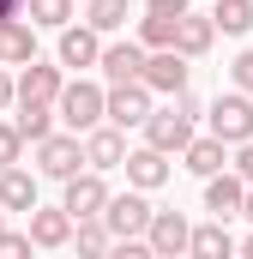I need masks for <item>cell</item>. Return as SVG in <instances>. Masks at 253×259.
Listing matches in <instances>:
<instances>
[{
    "label": "cell",
    "instance_id": "obj_6",
    "mask_svg": "<svg viewBox=\"0 0 253 259\" xmlns=\"http://www.w3.org/2000/svg\"><path fill=\"white\" fill-rule=\"evenodd\" d=\"M151 97H157V91H151L145 78L109 84V121H115V127H145V121H151V109H157Z\"/></svg>",
    "mask_w": 253,
    "mask_h": 259
},
{
    "label": "cell",
    "instance_id": "obj_4",
    "mask_svg": "<svg viewBox=\"0 0 253 259\" xmlns=\"http://www.w3.org/2000/svg\"><path fill=\"white\" fill-rule=\"evenodd\" d=\"M193 139V115L181 103H169V109H151V121H145V145H157V151H169V157H181Z\"/></svg>",
    "mask_w": 253,
    "mask_h": 259
},
{
    "label": "cell",
    "instance_id": "obj_3",
    "mask_svg": "<svg viewBox=\"0 0 253 259\" xmlns=\"http://www.w3.org/2000/svg\"><path fill=\"white\" fill-rule=\"evenodd\" d=\"M205 121H211V133H217L223 145H247V139H253V97L235 84L229 97H217V103H211V115H205Z\"/></svg>",
    "mask_w": 253,
    "mask_h": 259
},
{
    "label": "cell",
    "instance_id": "obj_14",
    "mask_svg": "<svg viewBox=\"0 0 253 259\" xmlns=\"http://www.w3.org/2000/svg\"><path fill=\"white\" fill-rule=\"evenodd\" d=\"M85 163L91 169H121L126 163V127H115V121H103V127H91L85 133Z\"/></svg>",
    "mask_w": 253,
    "mask_h": 259
},
{
    "label": "cell",
    "instance_id": "obj_29",
    "mask_svg": "<svg viewBox=\"0 0 253 259\" xmlns=\"http://www.w3.org/2000/svg\"><path fill=\"white\" fill-rule=\"evenodd\" d=\"M36 241H30V229H0V259H12V253H30Z\"/></svg>",
    "mask_w": 253,
    "mask_h": 259
},
{
    "label": "cell",
    "instance_id": "obj_28",
    "mask_svg": "<svg viewBox=\"0 0 253 259\" xmlns=\"http://www.w3.org/2000/svg\"><path fill=\"white\" fill-rule=\"evenodd\" d=\"M24 145H30V139L18 133V121H0V169H12V163L24 157Z\"/></svg>",
    "mask_w": 253,
    "mask_h": 259
},
{
    "label": "cell",
    "instance_id": "obj_33",
    "mask_svg": "<svg viewBox=\"0 0 253 259\" xmlns=\"http://www.w3.org/2000/svg\"><path fill=\"white\" fill-rule=\"evenodd\" d=\"M151 12H169V18H181V12H193V0H145Z\"/></svg>",
    "mask_w": 253,
    "mask_h": 259
},
{
    "label": "cell",
    "instance_id": "obj_21",
    "mask_svg": "<svg viewBox=\"0 0 253 259\" xmlns=\"http://www.w3.org/2000/svg\"><path fill=\"white\" fill-rule=\"evenodd\" d=\"M55 121H61L55 103H30V97H18V133H24L30 145H43V139L55 133Z\"/></svg>",
    "mask_w": 253,
    "mask_h": 259
},
{
    "label": "cell",
    "instance_id": "obj_10",
    "mask_svg": "<svg viewBox=\"0 0 253 259\" xmlns=\"http://www.w3.org/2000/svg\"><path fill=\"white\" fill-rule=\"evenodd\" d=\"M66 187V211H72V217H103V205H109V181H103V169H78V175H72V181H61Z\"/></svg>",
    "mask_w": 253,
    "mask_h": 259
},
{
    "label": "cell",
    "instance_id": "obj_1",
    "mask_svg": "<svg viewBox=\"0 0 253 259\" xmlns=\"http://www.w3.org/2000/svg\"><path fill=\"white\" fill-rule=\"evenodd\" d=\"M55 109H61V127L72 133H91L109 121V91L103 84H91V78H66V91L55 97Z\"/></svg>",
    "mask_w": 253,
    "mask_h": 259
},
{
    "label": "cell",
    "instance_id": "obj_23",
    "mask_svg": "<svg viewBox=\"0 0 253 259\" xmlns=\"http://www.w3.org/2000/svg\"><path fill=\"white\" fill-rule=\"evenodd\" d=\"M72 247H78V253H109V247H115V229H109V217H78V229H72Z\"/></svg>",
    "mask_w": 253,
    "mask_h": 259
},
{
    "label": "cell",
    "instance_id": "obj_17",
    "mask_svg": "<svg viewBox=\"0 0 253 259\" xmlns=\"http://www.w3.org/2000/svg\"><path fill=\"white\" fill-rule=\"evenodd\" d=\"M229 151H235V145H223L217 133H199V139H193L187 151H181V163H187L193 175L205 181V175H217V169H229Z\"/></svg>",
    "mask_w": 253,
    "mask_h": 259
},
{
    "label": "cell",
    "instance_id": "obj_16",
    "mask_svg": "<svg viewBox=\"0 0 253 259\" xmlns=\"http://www.w3.org/2000/svg\"><path fill=\"white\" fill-rule=\"evenodd\" d=\"M66 91V72L61 61L49 66V61H24V72H18V97H30V103H55Z\"/></svg>",
    "mask_w": 253,
    "mask_h": 259
},
{
    "label": "cell",
    "instance_id": "obj_26",
    "mask_svg": "<svg viewBox=\"0 0 253 259\" xmlns=\"http://www.w3.org/2000/svg\"><path fill=\"white\" fill-rule=\"evenodd\" d=\"M126 6L133 0H91L85 6V24H97L103 36H115V30H126Z\"/></svg>",
    "mask_w": 253,
    "mask_h": 259
},
{
    "label": "cell",
    "instance_id": "obj_7",
    "mask_svg": "<svg viewBox=\"0 0 253 259\" xmlns=\"http://www.w3.org/2000/svg\"><path fill=\"white\" fill-rule=\"evenodd\" d=\"M187 78H193V66H187L181 49H151V55H145V84H151L157 97H181Z\"/></svg>",
    "mask_w": 253,
    "mask_h": 259
},
{
    "label": "cell",
    "instance_id": "obj_34",
    "mask_svg": "<svg viewBox=\"0 0 253 259\" xmlns=\"http://www.w3.org/2000/svg\"><path fill=\"white\" fill-rule=\"evenodd\" d=\"M24 6H30V0H0V24H6V18H18Z\"/></svg>",
    "mask_w": 253,
    "mask_h": 259
},
{
    "label": "cell",
    "instance_id": "obj_27",
    "mask_svg": "<svg viewBox=\"0 0 253 259\" xmlns=\"http://www.w3.org/2000/svg\"><path fill=\"white\" fill-rule=\"evenodd\" d=\"M24 12H30L36 30H66V24H72V0H30Z\"/></svg>",
    "mask_w": 253,
    "mask_h": 259
},
{
    "label": "cell",
    "instance_id": "obj_12",
    "mask_svg": "<svg viewBox=\"0 0 253 259\" xmlns=\"http://www.w3.org/2000/svg\"><path fill=\"white\" fill-rule=\"evenodd\" d=\"M24 229H30V241H36L43 253H55V247H72V229H78V217H72L66 205H55V211H49V205H36Z\"/></svg>",
    "mask_w": 253,
    "mask_h": 259
},
{
    "label": "cell",
    "instance_id": "obj_13",
    "mask_svg": "<svg viewBox=\"0 0 253 259\" xmlns=\"http://www.w3.org/2000/svg\"><path fill=\"white\" fill-rule=\"evenodd\" d=\"M241 205H247V181L235 175V169H217V175H205V211L211 217H241Z\"/></svg>",
    "mask_w": 253,
    "mask_h": 259
},
{
    "label": "cell",
    "instance_id": "obj_30",
    "mask_svg": "<svg viewBox=\"0 0 253 259\" xmlns=\"http://www.w3.org/2000/svg\"><path fill=\"white\" fill-rule=\"evenodd\" d=\"M229 169H235V175H241V181L253 187V139H247V145H235V157H229Z\"/></svg>",
    "mask_w": 253,
    "mask_h": 259
},
{
    "label": "cell",
    "instance_id": "obj_18",
    "mask_svg": "<svg viewBox=\"0 0 253 259\" xmlns=\"http://www.w3.org/2000/svg\"><path fill=\"white\" fill-rule=\"evenodd\" d=\"M0 61L6 66L36 61V24H30V18H6V24H0Z\"/></svg>",
    "mask_w": 253,
    "mask_h": 259
},
{
    "label": "cell",
    "instance_id": "obj_22",
    "mask_svg": "<svg viewBox=\"0 0 253 259\" xmlns=\"http://www.w3.org/2000/svg\"><path fill=\"white\" fill-rule=\"evenodd\" d=\"M193 253H199V259H229V253H235V235H229V223H223V217L199 223V229H193Z\"/></svg>",
    "mask_w": 253,
    "mask_h": 259
},
{
    "label": "cell",
    "instance_id": "obj_32",
    "mask_svg": "<svg viewBox=\"0 0 253 259\" xmlns=\"http://www.w3.org/2000/svg\"><path fill=\"white\" fill-rule=\"evenodd\" d=\"M12 103H18V78L6 72V61H0V109H12Z\"/></svg>",
    "mask_w": 253,
    "mask_h": 259
},
{
    "label": "cell",
    "instance_id": "obj_2",
    "mask_svg": "<svg viewBox=\"0 0 253 259\" xmlns=\"http://www.w3.org/2000/svg\"><path fill=\"white\" fill-rule=\"evenodd\" d=\"M78 169H91L85 163V133H49L43 145H36V175H49V181H72Z\"/></svg>",
    "mask_w": 253,
    "mask_h": 259
},
{
    "label": "cell",
    "instance_id": "obj_8",
    "mask_svg": "<svg viewBox=\"0 0 253 259\" xmlns=\"http://www.w3.org/2000/svg\"><path fill=\"white\" fill-rule=\"evenodd\" d=\"M145 55H151V49H145V42H139V36H109V42H103V61H97V72H103V78H109V84H126V78H145Z\"/></svg>",
    "mask_w": 253,
    "mask_h": 259
},
{
    "label": "cell",
    "instance_id": "obj_11",
    "mask_svg": "<svg viewBox=\"0 0 253 259\" xmlns=\"http://www.w3.org/2000/svg\"><path fill=\"white\" fill-rule=\"evenodd\" d=\"M103 42H109V36H103L97 24H66L55 55H61V66H72V72H91V66L103 61Z\"/></svg>",
    "mask_w": 253,
    "mask_h": 259
},
{
    "label": "cell",
    "instance_id": "obj_37",
    "mask_svg": "<svg viewBox=\"0 0 253 259\" xmlns=\"http://www.w3.org/2000/svg\"><path fill=\"white\" fill-rule=\"evenodd\" d=\"M6 217H12V211H6V205H0V229H6Z\"/></svg>",
    "mask_w": 253,
    "mask_h": 259
},
{
    "label": "cell",
    "instance_id": "obj_35",
    "mask_svg": "<svg viewBox=\"0 0 253 259\" xmlns=\"http://www.w3.org/2000/svg\"><path fill=\"white\" fill-rule=\"evenodd\" d=\"M235 253H247V259H253V235H247V241H235Z\"/></svg>",
    "mask_w": 253,
    "mask_h": 259
},
{
    "label": "cell",
    "instance_id": "obj_36",
    "mask_svg": "<svg viewBox=\"0 0 253 259\" xmlns=\"http://www.w3.org/2000/svg\"><path fill=\"white\" fill-rule=\"evenodd\" d=\"M241 217H247V223H253V187H247V205H241Z\"/></svg>",
    "mask_w": 253,
    "mask_h": 259
},
{
    "label": "cell",
    "instance_id": "obj_5",
    "mask_svg": "<svg viewBox=\"0 0 253 259\" xmlns=\"http://www.w3.org/2000/svg\"><path fill=\"white\" fill-rule=\"evenodd\" d=\"M103 217H109V229H115V241H133V235H145L151 229V217H157V205L145 199V187H126L103 205Z\"/></svg>",
    "mask_w": 253,
    "mask_h": 259
},
{
    "label": "cell",
    "instance_id": "obj_15",
    "mask_svg": "<svg viewBox=\"0 0 253 259\" xmlns=\"http://www.w3.org/2000/svg\"><path fill=\"white\" fill-rule=\"evenodd\" d=\"M126 187H145V193H157L163 181H169V151H157V145H139V151H126Z\"/></svg>",
    "mask_w": 253,
    "mask_h": 259
},
{
    "label": "cell",
    "instance_id": "obj_24",
    "mask_svg": "<svg viewBox=\"0 0 253 259\" xmlns=\"http://www.w3.org/2000/svg\"><path fill=\"white\" fill-rule=\"evenodd\" d=\"M211 18H217L223 36H247V30H253V0H217Z\"/></svg>",
    "mask_w": 253,
    "mask_h": 259
},
{
    "label": "cell",
    "instance_id": "obj_31",
    "mask_svg": "<svg viewBox=\"0 0 253 259\" xmlns=\"http://www.w3.org/2000/svg\"><path fill=\"white\" fill-rule=\"evenodd\" d=\"M229 78H235V84H241V91L253 97V49H247V55H235V66H229Z\"/></svg>",
    "mask_w": 253,
    "mask_h": 259
},
{
    "label": "cell",
    "instance_id": "obj_25",
    "mask_svg": "<svg viewBox=\"0 0 253 259\" xmlns=\"http://www.w3.org/2000/svg\"><path fill=\"white\" fill-rule=\"evenodd\" d=\"M175 24H181V18L145 6V18H139V42H145V49H175Z\"/></svg>",
    "mask_w": 253,
    "mask_h": 259
},
{
    "label": "cell",
    "instance_id": "obj_19",
    "mask_svg": "<svg viewBox=\"0 0 253 259\" xmlns=\"http://www.w3.org/2000/svg\"><path fill=\"white\" fill-rule=\"evenodd\" d=\"M211 42H217V18H199V12H181V24H175V49L199 61V55H211Z\"/></svg>",
    "mask_w": 253,
    "mask_h": 259
},
{
    "label": "cell",
    "instance_id": "obj_9",
    "mask_svg": "<svg viewBox=\"0 0 253 259\" xmlns=\"http://www.w3.org/2000/svg\"><path fill=\"white\" fill-rule=\"evenodd\" d=\"M145 241H151L157 259H181V253H193V223L181 217V211H157L151 229H145Z\"/></svg>",
    "mask_w": 253,
    "mask_h": 259
},
{
    "label": "cell",
    "instance_id": "obj_20",
    "mask_svg": "<svg viewBox=\"0 0 253 259\" xmlns=\"http://www.w3.org/2000/svg\"><path fill=\"white\" fill-rule=\"evenodd\" d=\"M0 205L30 217V211H36V175H24L18 163H12V169H0Z\"/></svg>",
    "mask_w": 253,
    "mask_h": 259
}]
</instances>
